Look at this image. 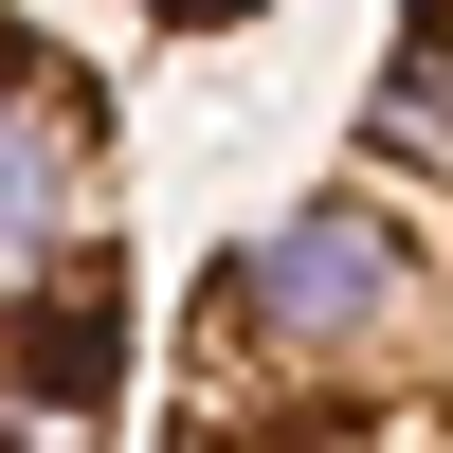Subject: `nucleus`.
I'll use <instances>...</instances> for the list:
<instances>
[{
  "label": "nucleus",
  "mask_w": 453,
  "mask_h": 453,
  "mask_svg": "<svg viewBox=\"0 0 453 453\" xmlns=\"http://www.w3.org/2000/svg\"><path fill=\"white\" fill-rule=\"evenodd\" d=\"M145 453H453V0L381 19L309 200L181 273Z\"/></svg>",
  "instance_id": "obj_1"
},
{
  "label": "nucleus",
  "mask_w": 453,
  "mask_h": 453,
  "mask_svg": "<svg viewBox=\"0 0 453 453\" xmlns=\"http://www.w3.org/2000/svg\"><path fill=\"white\" fill-rule=\"evenodd\" d=\"M145 36H236V19H273V0H127Z\"/></svg>",
  "instance_id": "obj_3"
},
{
  "label": "nucleus",
  "mask_w": 453,
  "mask_h": 453,
  "mask_svg": "<svg viewBox=\"0 0 453 453\" xmlns=\"http://www.w3.org/2000/svg\"><path fill=\"white\" fill-rule=\"evenodd\" d=\"M127 381H145L127 109L91 36L0 0V453H127Z\"/></svg>",
  "instance_id": "obj_2"
}]
</instances>
